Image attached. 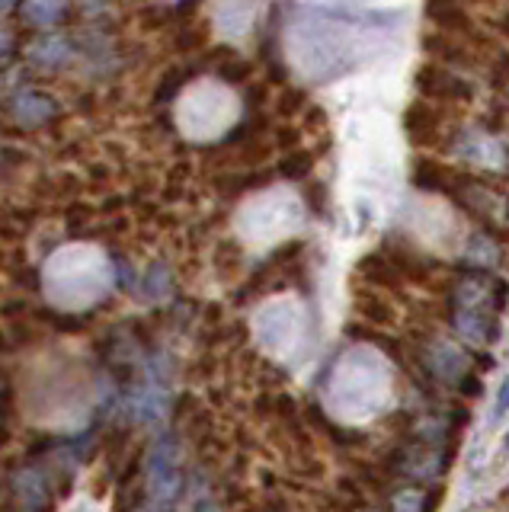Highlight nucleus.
<instances>
[{
    "label": "nucleus",
    "instance_id": "obj_1",
    "mask_svg": "<svg viewBox=\"0 0 509 512\" xmlns=\"http://www.w3.org/2000/svg\"><path fill=\"white\" fill-rule=\"evenodd\" d=\"M413 87H417L420 100H429L436 106H468L474 103V87L468 80L455 77L449 68L436 61H423L417 74H413Z\"/></svg>",
    "mask_w": 509,
    "mask_h": 512
},
{
    "label": "nucleus",
    "instance_id": "obj_2",
    "mask_svg": "<svg viewBox=\"0 0 509 512\" xmlns=\"http://www.w3.org/2000/svg\"><path fill=\"white\" fill-rule=\"evenodd\" d=\"M420 48H423V55L436 64H452V68H465V71H474L477 64H481L471 39L449 36V32H439V29L423 32Z\"/></svg>",
    "mask_w": 509,
    "mask_h": 512
},
{
    "label": "nucleus",
    "instance_id": "obj_3",
    "mask_svg": "<svg viewBox=\"0 0 509 512\" xmlns=\"http://www.w3.org/2000/svg\"><path fill=\"white\" fill-rule=\"evenodd\" d=\"M442 109L429 100H413L404 109V132L413 148H436L442 138Z\"/></svg>",
    "mask_w": 509,
    "mask_h": 512
},
{
    "label": "nucleus",
    "instance_id": "obj_4",
    "mask_svg": "<svg viewBox=\"0 0 509 512\" xmlns=\"http://www.w3.org/2000/svg\"><path fill=\"white\" fill-rule=\"evenodd\" d=\"M212 42V23L205 16H180L167 29V52L170 55H202Z\"/></svg>",
    "mask_w": 509,
    "mask_h": 512
},
{
    "label": "nucleus",
    "instance_id": "obj_5",
    "mask_svg": "<svg viewBox=\"0 0 509 512\" xmlns=\"http://www.w3.org/2000/svg\"><path fill=\"white\" fill-rule=\"evenodd\" d=\"M423 13L439 32H449V36H461V39L477 36V23L468 13L465 0H426Z\"/></svg>",
    "mask_w": 509,
    "mask_h": 512
},
{
    "label": "nucleus",
    "instance_id": "obj_6",
    "mask_svg": "<svg viewBox=\"0 0 509 512\" xmlns=\"http://www.w3.org/2000/svg\"><path fill=\"white\" fill-rule=\"evenodd\" d=\"M205 64H212V74L221 80V84L228 87H247L253 74H257V64H253L247 55L234 52L231 45H221V48H212L209 55L202 58Z\"/></svg>",
    "mask_w": 509,
    "mask_h": 512
},
{
    "label": "nucleus",
    "instance_id": "obj_7",
    "mask_svg": "<svg viewBox=\"0 0 509 512\" xmlns=\"http://www.w3.org/2000/svg\"><path fill=\"white\" fill-rule=\"evenodd\" d=\"M58 116H61L58 100L49 93H42V90H26L13 100V119L26 128H42Z\"/></svg>",
    "mask_w": 509,
    "mask_h": 512
},
{
    "label": "nucleus",
    "instance_id": "obj_8",
    "mask_svg": "<svg viewBox=\"0 0 509 512\" xmlns=\"http://www.w3.org/2000/svg\"><path fill=\"white\" fill-rule=\"evenodd\" d=\"M276 170H266V167H257V170H221L212 176V186L218 196L225 199H237V196H247V192H257V189H266L273 183Z\"/></svg>",
    "mask_w": 509,
    "mask_h": 512
},
{
    "label": "nucleus",
    "instance_id": "obj_9",
    "mask_svg": "<svg viewBox=\"0 0 509 512\" xmlns=\"http://www.w3.org/2000/svg\"><path fill=\"white\" fill-rule=\"evenodd\" d=\"M410 180L417 189L423 192H442V196H452L455 186H458V176L442 164L436 157H417L413 160V170H410Z\"/></svg>",
    "mask_w": 509,
    "mask_h": 512
},
{
    "label": "nucleus",
    "instance_id": "obj_10",
    "mask_svg": "<svg viewBox=\"0 0 509 512\" xmlns=\"http://www.w3.org/2000/svg\"><path fill=\"white\" fill-rule=\"evenodd\" d=\"M359 276L375 285V288H388V292H401L404 288V276L397 272V266L388 260L385 253H369V256H362L359 266H356Z\"/></svg>",
    "mask_w": 509,
    "mask_h": 512
},
{
    "label": "nucleus",
    "instance_id": "obj_11",
    "mask_svg": "<svg viewBox=\"0 0 509 512\" xmlns=\"http://www.w3.org/2000/svg\"><path fill=\"white\" fill-rule=\"evenodd\" d=\"M196 74L193 64H180L173 61L161 71V77L154 80V93H151V106H170L180 96V90L189 84V77Z\"/></svg>",
    "mask_w": 509,
    "mask_h": 512
},
{
    "label": "nucleus",
    "instance_id": "obj_12",
    "mask_svg": "<svg viewBox=\"0 0 509 512\" xmlns=\"http://www.w3.org/2000/svg\"><path fill=\"white\" fill-rule=\"evenodd\" d=\"M173 23H177V10H173V4L148 0V4H141L135 13V32H141V36H164Z\"/></svg>",
    "mask_w": 509,
    "mask_h": 512
},
{
    "label": "nucleus",
    "instance_id": "obj_13",
    "mask_svg": "<svg viewBox=\"0 0 509 512\" xmlns=\"http://www.w3.org/2000/svg\"><path fill=\"white\" fill-rule=\"evenodd\" d=\"M356 311L362 320H369L375 327H394L397 324V308L378 292H356Z\"/></svg>",
    "mask_w": 509,
    "mask_h": 512
},
{
    "label": "nucleus",
    "instance_id": "obj_14",
    "mask_svg": "<svg viewBox=\"0 0 509 512\" xmlns=\"http://www.w3.org/2000/svg\"><path fill=\"white\" fill-rule=\"evenodd\" d=\"M65 13H68L65 0H23V7H20L23 20L29 26H39V29L58 26L61 20H65Z\"/></svg>",
    "mask_w": 509,
    "mask_h": 512
},
{
    "label": "nucleus",
    "instance_id": "obj_15",
    "mask_svg": "<svg viewBox=\"0 0 509 512\" xmlns=\"http://www.w3.org/2000/svg\"><path fill=\"white\" fill-rule=\"evenodd\" d=\"M317 164V154L308 151V148H295L289 154H282V160L276 164V173L282 176V180H292V183H305L311 170Z\"/></svg>",
    "mask_w": 509,
    "mask_h": 512
},
{
    "label": "nucleus",
    "instance_id": "obj_16",
    "mask_svg": "<svg viewBox=\"0 0 509 512\" xmlns=\"http://www.w3.org/2000/svg\"><path fill=\"white\" fill-rule=\"evenodd\" d=\"M308 103H311V100H308V90H305V87H292V84H285V87H279L276 100H273V116H276L279 122L298 119L301 112H305V106H308Z\"/></svg>",
    "mask_w": 509,
    "mask_h": 512
},
{
    "label": "nucleus",
    "instance_id": "obj_17",
    "mask_svg": "<svg viewBox=\"0 0 509 512\" xmlns=\"http://www.w3.org/2000/svg\"><path fill=\"white\" fill-rule=\"evenodd\" d=\"M301 135H314V138H327V128H330V116H327V109L324 106H317V103H308L305 112H301Z\"/></svg>",
    "mask_w": 509,
    "mask_h": 512
},
{
    "label": "nucleus",
    "instance_id": "obj_18",
    "mask_svg": "<svg viewBox=\"0 0 509 512\" xmlns=\"http://www.w3.org/2000/svg\"><path fill=\"white\" fill-rule=\"evenodd\" d=\"M487 84L493 90H506L509 87V48H497L487 61Z\"/></svg>",
    "mask_w": 509,
    "mask_h": 512
},
{
    "label": "nucleus",
    "instance_id": "obj_19",
    "mask_svg": "<svg viewBox=\"0 0 509 512\" xmlns=\"http://www.w3.org/2000/svg\"><path fill=\"white\" fill-rule=\"evenodd\" d=\"M301 138H305V135H301V128L292 125V122H279V125H273V132H269V141H273V148L282 151V154L301 148Z\"/></svg>",
    "mask_w": 509,
    "mask_h": 512
},
{
    "label": "nucleus",
    "instance_id": "obj_20",
    "mask_svg": "<svg viewBox=\"0 0 509 512\" xmlns=\"http://www.w3.org/2000/svg\"><path fill=\"white\" fill-rule=\"evenodd\" d=\"M215 266H218V272L231 276V272L241 266V244H237V240H221L215 247Z\"/></svg>",
    "mask_w": 509,
    "mask_h": 512
},
{
    "label": "nucleus",
    "instance_id": "obj_21",
    "mask_svg": "<svg viewBox=\"0 0 509 512\" xmlns=\"http://www.w3.org/2000/svg\"><path fill=\"white\" fill-rule=\"evenodd\" d=\"M189 176H193V164H189V160H177V164H170V173H167V196H173V199L183 196Z\"/></svg>",
    "mask_w": 509,
    "mask_h": 512
},
{
    "label": "nucleus",
    "instance_id": "obj_22",
    "mask_svg": "<svg viewBox=\"0 0 509 512\" xmlns=\"http://www.w3.org/2000/svg\"><path fill=\"white\" fill-rule=\"evenodd\" d=\"M301 196H305L308 208L314 215H327V183L321 180H305V189H301Z\"/></svg>",
    "mask_w": 509,
    "mask_h": 512
},
{
    "label": "nucleus",
    "instance_id": "obj_23",
    "mask_svg": "<svg viewBox=\"0 0 509 512\" xmlns=\"http://www.w3.org/2000/svg\"><path fill=\"white\" fill-rule=\"evenodd\" d=\"M269 90H273V84L250 80V84L244 87V106H247V112H263V106L269 100Z\"/></svg>",
    "mask_w": 509,
    "mask_h": 512
},
{
    "label": "nucleus",
    "instance_id": "obj_24",
    "mask_svg": "<svg viewBox=\"0 0 509 512\" xmlns=\"http://www.w3.org/2000/svg\"><path fill=\"white\" fill-rule=\"evenodd\" d=\"M145 285H148V292H151V295H161L164 288L170 285V272H167L164 266H151V269L145 272Z\"/></svg>",
    "mask_w": 509,
    "mask_h": 512
},
{
    "label": "nucleus",
    "instance_id": "obj_25",
    "mask_svg": "<svg viewBox=\"0 0 509 512\" xmlns=\"http://www.w3.org/2000/svg\"><path fill=\"white\" fill-rule=\"evenodd\" d=\"M199 4H202V0H177V4H173V10H177V20H180V16H196Z\"/></svg>",
    "mask_w": 509,
    "mask_h": 512
},
{
    "label": "nucleus",
    "instance_id": "obj_26",
    "mask_svg": "<svg viewBox=\"0 0 509 512\" xmlns=\"http://www.w3.org/2000/svg\"><path fill=\"white\" fill-rule=\"evenodd\" d=\"M497 410H500V413L509 410V378L503 381V388H500V404H497Z\"/></svg>",
    "mask_w": 509,
    "mask_h": 512
},
{
    "label": "nucleus",
    "instance_id": "obj_27",
    "mask_svg": "<svg viewBox=\"0 0 509 512\" xmlns=\"http://www.w3.org/2000/svg\"><path fill=\"white\" fill-rule=\"evenodd\" d=\"M13 7H17V0H0V16H4V13H10Z\"/></svg>",
    "mask_w": 509,
    "mask_h": 512
},
{
    "label": "nucleus",
    "instance_id": "obj_28",
    "mask_svg": "<svg viewBox=\"0 0 509 512\" xmlns=\"http://www.w3.org/2000/svg\"><path fill=\"white\" fill-rule=\"evenodd\" d=\"M500 32H503V36L509 39V10L503 13V20H500Z\"/></svg>",
    "mask_w": 509,
    "mask_h": 512
},
{
    "label": "nucleus",
    "instance_id": "obj_29",
    "mask_svg": "<svg viewBox=\"0 0 509 512\" xmlns=\"http://www.w3.org/2000/svg\"><path fill=\"white\" fill-rule=\"evenodd\" d=\"M135 4H148V0H135Z\"/></svg>",
    "mask_w": 509,
    "mask_h": 512
},
{
    "label": "nucleus",
    "instance_id": "obj_30",
    "mask_svg": "<svg viewBox=\"0 0 509 512\" xmlns=\"http://www.w3.org/2000/svg\"><path fill=\"white\" fill-rule=\"evenodd\" d=\"M506 442H509V439H506Z\"/></svg>",
    "mask_w": 509,
    "mask_h": 512
}]
</instances>
